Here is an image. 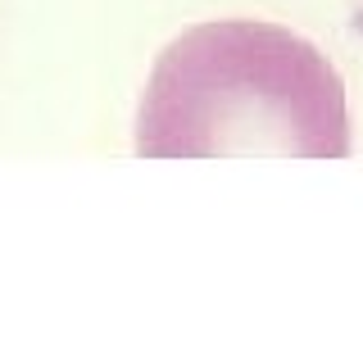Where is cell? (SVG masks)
Segmentation results:
<instances>
[{
	"label": "cell",
	"instance_id": "cell-1",
	"mask_svg": "<svg viewBox=\"0 0 363 349\" xmlns=\"http://www.w3.org/2000/svg\"><path fill=\"white\" fill-rule=\"evenodd\" d=\"M136 150L155 159H345V86L286 28L250 18L204 23L177 37L155 64L136 118Z\"/></svg>",
	"mask_w": 363,
	"mask_h": 349
}]
</instances>
